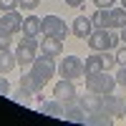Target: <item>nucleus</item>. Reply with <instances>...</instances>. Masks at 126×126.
Instances as JSON below:
<instances>
[{"mask_svg":"<svg viewBox=\"0 0 126 126\" xmlns=\"http://www.w3.org/2000/svg\"><path fill=\"white\" fill-rule=\"evenodd\" d=\"M93 28H109V30H121L126 25V8H98L91 15Z\"/></svg>","mask_w":126,"mask_h":126,"instance_id":"nucleus-1","label":"nucleus"},{"mask_svg":"<svg viewBox=\"0 0 126 126\" xmlns=\"http://www.w3.org/2000/svg\"><path fill=\"white\" fill-rule=\"evenodd\" d=\"M86 40H88V48L91 50H98V53H103V50H113L121 43V38L113 35L109 28H93Z\"/></svg>","mask_w":126,"mask_h":126,"instance_id":"nucleus-2","label":"nucleus"},{"mask_svg":"<svg viewBox=\"0 0 126 126\" xmlns=\"http://www.w3.org/2000/svg\"><path fill=\"white\" fill-rule=\"evenodd\" d=\"M86 88L88 91H96L101 96H106V93H113L116 88V76H111L109 71H98V73H86Z\"/></svg>","mask_w":126,"mask_h":126,"instance_id":"nucleus-3","label":"nucleus"},{"mask_svg":"<svg viewBox=\"0 0 126 126\" xmlns=\"http://www.w3.org/2000/svg\"><path fill=\"white\" fill-rule=\"evenodd\" d=\"M38 48H40V43L33 38V35H25L23 40L18 43V48H15V58H18V66H30V63L35 61V56H38Z\"/></svg>","mask_w":126,"mask_h":126,"instance_id":"nucleus-4","label":"nucleus"},{"mask_svg":"<svg viewBox=\"0 0 126 126\" xmlns=\"http://www.w3.org/2000/svg\"><path fill=\"white\" fill-rule=\"evenodd\" d=\"M58 73L63 78H68V81H78L86 76V71H83V61L78 56H66L61 61V66H58Z\"/></svg>","mask_w":126,"mask_h":126,"instance_id":"nucleus-5","label":"nucleus"},{"mask_svg":"<svg viewBox=\"0 0 126 126\" xmlns=\"http://www.w3.org/2000/svg\"><path fill=\"white\" fill-rule=\"evenodd\" d=\"M40 35H56L63 40L68 35V25L58 15H46V18H40Z\"/></svg>","mask_w":126,"mask_h":126,"instance_id":"nucleus-6","label":"nucleus"},{"mask_svg":"<svg viewBox=\"0 0 126 126\" xmlns=\"http://www.w3.org/2000/svg\"><path fill=\"white\" fill-rule=\"evenodd\" d=\"M30 66H33L30 71L38 73L43 81H50V78L56 76V61L50 58V56H46V53H43V56H35V61L30 63Z\"/></svg>","mask_w":126,"mask_h":126,"instance_id":"nucleus-7","label":"nucleus"},{"mask_svg":"<svg viewBox=\"0 0 126 126\" xmlns=\"http://www.w3.org/2000/svg\"><path fill=\"white\" fill-rule=\"evenodd\" d=\"M0 30L8 35H15L18 30H23V15L18 10H5V15H0Z\"/></svg>","mask_w":126,"mask_h":126,"instance_id":"nucleus-8","label":"nucleus"},{"mask_svg":"<svg viewBox=\"0 0 126 126\" xmlns=\"http://www.w3.org/2000/svg\"><path fill=\"white\" fill-rule=\"evenodd\" d=\"M53 96H56L61 103H71V101H76V83L68 81V78L58 81L56 86H53Z\"/></svg>","mask_w":126,"mask_h":126,"instance_id":"nucleus-9","label":"nucleus"},{"mask_svg":"<svg viewBox=\"0 0 126 126\" xmlns=\"http://www.w3.org/2000/svg\"><path fill=\"white\" fill-rule=\"evenodd\" d=\"M81 109L86 111V113L101 111V109H103V96H101V93H96V91L83 93V96H81Z\"/></svg>","mask_w":126,"mask_h":126,"instance_id":"nucleus-10","label":"nucleus"},{"mask_svg":"<svg viewBox=\"0 0 126 126\" xmlns=\"http://www.w3.org/2000/svg\"><path fill=\"white\" fill-rule=\"evenodd\" d=\"M91 30H93V23H91V18H86V15H78L76 20H73V25H71V33L76 38H81V40H86L91 35Z\"/></svg>","mask_w":126,"mask_h":126,"instance_id":"nucleus-11","label":"nucleus"},{"mask_svg":"<svg viewBox=\"0 0 126 126\" xmlns=\"http://www.w3.org/2000/svg\"><path fill=\"white\" fill-rule=\"evenodd\" d=\"M40 50H43L46 56L56 58V56L63 53V43H61V38H56V35H43V40H40Z\"/></svg>","mask_w":126,"mask_h":126,"instance_id":"nucleus-12","label":"nucleus"},{"mask_svg":"<svg viewBox=\"0 0 126 126\" xmlns=\"http://www.w3.org/2000/svg\"><path fill=\"white\" fill-rule=\"evenodd\" d=\"M103 111H106L109 116H121L124 113V98L113 96V93H106V96H103Z\"/></svg>","mask_w":126,"mask_h":126,"instance_id":"nucleus-13","label":"nucleus"},{"mask_svg":"<svg viewBox=\"0 0 126 126\" xmlns=\"http://www.w3.org/2000/svg\"><path fill=\"white\" fill-rule=\"evenodd\" d=\"M20 86L23 88H28V91H33V93H40L43 91V86H46V81L38 76V73H23V76H20Z\"/></svg>","mask_w":126,"mask_h":126,"instance_id":"nucleus-14","label":"nucleus"},{"mask_svg":"<svg viewBox=\"0 0 126 126\" xmlns=\"http://www.w3.org/2000/svg\"><path fill=\"white\" fill-rule=\"evenodd\" d=\"M38 111L43 116H50V119H63V103L56 98V101H40Z\"/></svg>","mask_w":126,"mask_h":126,"instance_id":"nucleus-15","label":"nucleus"},{"mask_svg":"<svg viewBox=\"0 0 126 126\" xmlns=\"http://www.w3.org/2000/svg\"><path fill=\"white\" fill-rule=\"evenodd\" d=\"M15 66H18L15 53H10V48H8V50H0V73H3V76H8V73L13 71Z\"/></svg>","mask_w":126,"mask_h":126,"instance_id":"nucleus-16","label":"nucleus"},{"mask_svg":"<svg viewBox=\"0 0 126 126\" xmlns=\"http://www.w3.org/2000/svg\"><path fill=\"white\" fill-rule=\"evenodd\" d=\"M63 119L73 121V124H86V111L81 106H66L63 109Z\"/></svg>","mask_w":126,"mask_h":126,"instance_id":"nucleus-17","label":"nucleus"},{"mask_svg":"<svg viewBox=\"0 0 126 126\" xmlns=\"http://www.w3.org/2000/svg\"><path fill=\"white\" fill-rule=\"evenodd\" d=\"M83 71H86V73H98V71H103V56L98 53V50H93V56L86 58Z\"/></svg>","mask_w":126,"mask_h":126,"instance_id":"nucleus-18","label":"nucleus"},{"mask_svg":"<svg viewBox=\"0 0 126 126\" xmlns=\"http://www.w3.org/2000/svg\"><path fill=\"white\" fill-rule=\"evenodd\" d=\"M23 33L25 35H40V18L38 15H25V20H23Z\"/></svg>","mask_w":126,"mask_h":126,"instance_id":"nucleus-19","label":"nucleus"},{"mask_svg":"<svg viewBox=\"0 0 126 126\" xmlns=\"http://www.w3.org/2000/svg\"><path fill=\"white\" fill-rule=\"evenodd\" d=\"M113 121V116H109L106 111H93V113H86V124H93V126H109Z\"/></svg>","mask_w":126,"mask_h":126,"instance_id":"nucleus-20","label":"nucleus"},{"mask_svg":"<svg viewBox=\"0 0 126 126\" xmlns=\"http://www.w3.org/2000/svg\"><path fill=\"white\" fill-rule=\"evenodd\" d=\"M30 93H33V91H28V88H23V86H20L18 91H10V98H13V101H18V103H25V106H28V103H30V98H33Z\"/></svg>","mask_w":126,"mask_h":126,"instance_id":"nucleus-21","label":"nucleus"},{"mask_svg":"<svg viewBox=\"0 0 126 126\" xmlns=\"http://www.w3.org/2000/svg\"><path fill=\"white\" fill-rule=\"evenodd\" d=\"M103 71H111V68H116L119 66V61H116V53H111V50H103Z\"/></svg>","mask_w":126,"mask_h":126,"instance_id":"nucleus-22","label":"nucleus"},{"mask_svg":"<svg viewBox=\"0 0 126 126\" xmlns=\"http://www.w3.org/2000/svg\"><path fill=\"white\" fill-rule=\"evenodd\" d=\"M40 5V0H18V8H23V10H35Z\"/></svg>","mask_w":126,"mask_h":126,"instance_id":"nucleus-23","label":"nucleus"},{"mask_svg":"<svg viewBox=\"0 0 126 126\" xmlns=\"http://www.w3.org/2000/svg\"><path fill=\"white\" fill-rule=\"evenodd\" d=\"M10 43H13V35H8V33H3V30H0V50H8Z\"/></svg>","mask_w":126,"mask_h":126,"instance_id":"nucleus-24","label":"nucleus"},{"mask_svg":"<svg viewBox=\"0 0 126 126\" xmlns=\"http://www.w3.org/2000/svg\"><path fill=\"white\" fill-rule=\"evenodd\" d=\"M0 96H10V83L3 73H0Z\"/></svg>","mask_w":126,"mask_h":126,"instance_id":"nucleus-25","label":"nucleus"},{"mask_svg":"<svg viewBox=\"0 0 126 126\" xmlns=\"http://www.w3.org/2000/svg\"><path fill=\"white\" fill-rule=\"evenodd\" d=\"M116 83L126 88V66H119V73H116Z\"/></svg>","mask_w":126,"mask_h":126,"instance_id":"nucleus-26","label":"nucleus"},{"mask_svg":"<svg viewBox=\"0 0 126 126\" xmlns=\"http://www.w3.org/2000/svg\"><path fill=\"white\" fill-rule=\"evenodd\" d=\"M18 8V0H0V10H3V13H5V10H15Z\"/></svg>","mask_w":126,"mask_h":126,"instance_id":"nucleus-27","label":"nucleus"},{"mask_svg":"<svg viewBox=\"0 0 126 126\" xmlns=\"http://www.w3.org/2000/svg\"><path fill=\"white\" fill-rule=\"evenodd\" d=\"M116 61H119V66H126V46L116 53Z\"/></svg>","mask_w":126,"mask_h":126,"instance_id":"nucleus-28","label":"nucleus"},{"mask_svg":"<svg viewBox=\"0 0 126 126\" xmlns=\"http://www.w3.org/2000/svg\"><path fill=\"white\" fill-rule=\"evenodd\" d=\"M93 3H96L98 8H111V5H113V0H93Z\"/></svg>","mask_w":126,"mask_h":126,"instance_id":"nucleus-29","label":"nucleus"},{"mask_svg":"<svg viewBox=\"0 0 126 126\" xmlns=\"http://www.w3.org/2000/svg\"><path fill=\"white\" fill-rule=\"evenodd\" d=\"M66 5H68V8H81L83 0H66Z\"/></svg>","mask_w":126,"mask_h":126,"instance_id":"nucleus-30","label":"nucleus"},{"mask_svg":"<svg viewBox=\"0 0 126 126\" xmlns=\"http://www.w3.org/2000/svg\"><path fill=\"white\" fill-rule=\"evenodd\" d=\"M119 38H121V43H124V46H126V25H124V28H121V35H119Z\"/></svg>","mask_w":126,"mask_h":126,"instance_id":"nucleus-31","label":"nucleus"},{"mask_svg":"<svg viewBox=\"0 0 126 126\" xmlns=\"http://www.w3.org/2000/svg\"><path fill=\"white\" fill-rule=\"evenodd\" d=\"M121 116H124V119H126V101H124V113H121Z\"/></svg>","mask_w":126,"mask_h":126,"instance_id":"nucleus-32","label":"nucleus"},{"mask_svg":"<svg viewBox=\"0 0 126 126\" xmlns=\"http://www.w3.org/2000/svg\"><path fill=\"white\" fill-rule=\"evenodd\" d=\"M124 8H126V0H124Z\"/></svg>","mask_w":126,"mask_h":126,"instance_id":"nucleus-33","label":"nucleus"}]
</instances>
